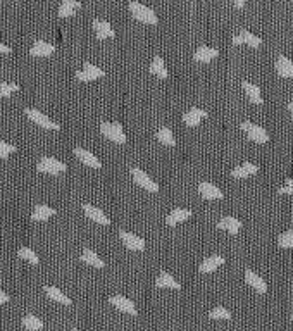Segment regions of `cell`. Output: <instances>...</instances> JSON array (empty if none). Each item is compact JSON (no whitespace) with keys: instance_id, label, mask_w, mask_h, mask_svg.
<instances>
[{"instance_id":"obj_37","label":"cell","mask_w":293,"mask_h":331,"mask_svg":"<svg viewBox=\"0 0 293 331\" xmlns=\"http://www.w3.org/2000/svg\"><path fill=\"white\" fill-rule=\"evenodd\" d=\"M12 152H16V145L0 140V159H7Z\"/></svg>"},{"instance_id":"obj_32","label":"cell","mask_w":293,"mask_h":331,"mask_svg":"<svg viewBox=\"0 0 293 331\" xmlns=\"http://www.w3.org/2000/svg\"><path fill=\"white\" fill-rule=\"evenodd\" d=\"M17 256L21 257V259H26L30 261L31 264H40V259L37 256V252H35L33 249H30V247H19V250H17Z\"/></svg>"},{"instance_id":"obj_13","label":"cell","mask_w":293,"mask_h":331,"mask_svg":"<svg viewBox=\"0 0 293 331\" xmlns=\"http://www.w3.org/2000/svg\"><path fill=\"white\" fill-rule=\"evenodd\" d=\"M245 281H247L252 288H255L259 293L267 292V285H266V281H264V278L257 274L255 271H252V269H245Z\"/></svg>"},{"instance_id":"obj_9","label":"cell","mask_w":293,"mask_h":331,"mask_svg":"<svg viewBox=\"0 0 293 331\" xmlns=\"http://www.w3.org/2000/svg\"><path fill=\"white\" fill-rule=\"evenodd\" d=\"M119 236H121L122 243H124L128 249H131V250H145V240L140 238V236L133 235V233H129V231H124V230L119 231Z\"/></svg>"},{"instance_id":"obj_43","label":"cell","mask_w":293,"mask_h":331,"mask_svg":"<svg viewBox=\"0 0 293 331\" xmlns=\"http://www.w3.org/2000/svg\"><path fill=\"white\" fill-rule=\"evenodd\" d=\"M288 111H290L292 114H293V100H290V102H288Z\"/></svg>"},{"instance_id":"obj_12","label":"cell","mask_w":293,"mask_h":331,"mask_svg":"<svg viewBox=\"0 0 293 331\" xmlns=\"http://www.w3.org/2000/svg\"><path fill=\"white\" fill-rule=\"evenodd\" d=\"M207 116H209V112L204 111V109L191 107L183 114V121H184V125H188V126H197L198 123H200L204 118H207Z\"/></svg>"},{"instance_id":"obj_19","label":"cell","mask_w":293,"mask_h":331,"mask_svg":"<svg viewBox=\"0 0 293 331\" xmlns=\"http://www.w3.org/2000/svg\"><path fill=\"white\" fill-rule=\"evenodd\" d=\"M155 286H159V288H176V290L181 288V285L176 281L175 276H171L169 272H166V271L159 272L157 279H155Z\"/></svg>"},{"instance_id":"obj_40","label":"cell","mask_w":293,"mask_h":331,"mask_svg":"<svg viewBox=\"0 0 293 331\" xmlns=\"http://www.w3.org/2000/svg\"><path fill=\"white\" fill-rule=\"evenodd\" d=\"M10 50H12V49H10L9 45H5V43L0 42V54H9Z\"/></svg>"},{"instance_id":"obj_11","label":"cell","mask_w":293,"mask_h":331,"mask_svg":"<svg viewBox=\"0 0 293 331\" xmlns=\"http://www.w3.org/2000/svg\"><path fill=\"white\" fill-rule=\"evenodd\" d=\"M93 30H95V35L99 40L112 38V36L116 35V31H114V28L111 26V23H107V21H104V19H99V17L93 19Z\"/></svg>"},{"instance_id":"obj_15","label":"cell","mask_w":293,"mask_h":331,"mask_svg":"<svg viewBox=\"0 0 293 331\" xmlns=\"http://www.w3.org/2000/svg\"><path fill=\"white\" fill-rule=\"evenodd\" d=\"M54 52H56V45H52L50 42H45V40H37L33 43V47L30 49V56H37V57L50 56Z\"/></svg>"},{"instance_id":"obj_45","label":"cell","mask_w":293,"mask_h":331,"mask_svg":"<svg viewBox=\"0 0 293 331\" xmlns=\"http://www.w3.org/2000/svg\"><path fill=\"white\" fill-rule=\"evenodd\" d=\"M292 321H293V314H292Z\"/></svg>"},{"instance_id":"obj_6","label":"cell","mask_w":293,"mask_h":331,"mask_svg":"<svg viewBox=\"0 0 293 331\" xmlns=\"http://www.w3.org/2000/svg\"><path fill=\"white\" fill-rule=\"evenodd\" d=\"M104 74H106V71L92 63H85L83 69H78V71H76V78L81 79V81H93V79H97V78H102Z\"/></svg>"},{"instance_id":"obj_10","label":"cell","mask_w":293,"mask_h":331,"mask_svg":"<svg viewBox=\"0 0 293 331\" xmlns=\"http://www.w3.org/2000/svg\"><path fill=\"white\" fill-rule=\"evenodd\" d=\"M83 210H85L86 216H88L92 221H95V223L104 224V226L111 224L109 217H107V216H106V212H104L102 209H99V207L92 205V203H85V205H83Z\"/></svg>"},{"instance_id":"obj_35","label":"cell","mask_w":293,"mask_h":331,"mask_svg":"<svg viewBox=\"0 0 293 331\" xmlns=\"http://www.w3.org/2000/svg\"><path fill=\"white\" fill-rule=\"evenodd\" d=\"M209 318L211 319H230L231 312L228 311L226 307H223V305H218V307H214L211 312H209Z\"/></svg>"},{"instance_id":"obj_30","label":"cell","mask_w":293,"mask_h":331,"mask_svg":"<svg viewBox=\"0 0 293 331\" xmlns=\"http://www.w3.org/2000/svg\"><path fill=\"white\" fill-rule=\"evenodd\" d=\"M23 326L30 331H40L43 328V321L42 319H38L37 316H33V314H26L23 318Z\"/></svg>"},{"instance_id":"obj_23","label":"cell","mask_w":293,"mask_h":331,"mask_svg":"<svg viewBox=\"0 0 293 331\" xmlns=\"http://www.w3.org/2000/svg\"><path fill=\"white\" fill-rule=\"evenodd\" d=\"M224 264V257L223 256H211L207 259H204L200 263V272H212L219 267V265Z\"/></svg>"},{"instance_id":"obj_5","label":"cell","mask_w":293,"mask_h":331,"mask_svg":"<svg viewBox=\"0 0 293 331\" xmlns=\"http://www.w3.org/2000/svg\"><path fill=\"white\" fill-rule=\"evenodd\" d=\"M131 174H133V180H135L136 183H138L140 187L143 188V190L152 192V194H157V192H159V185L155 183V181L152 180V178L148 176V174L143 169H140V167H133Z\"/></svg>"},{"instance_id":"obj_2","label":"cell","mask_w":293,"mask_h":331,"mask_svg":"<svg viewBox=\"0 0 293 331\" xmlns=\"http://www.w3.org/2000/svg\"><path fill=\"white\" fill-rule=\"evenodd\" d=\"M100 133L106 138H109L114 143H126V133L122 130L121 123H109V121H102L100 123Z\"/></svg>"},{"instance_id":"obj_42","label":"cell","mask_w":293,"mask_h":331,"mask_svg":"<svg viewBox=\"0 0 293 331\" xmlns=\"http://www.w3.org/2000/svg\"><path fill=\"white\" fill-rule=\"evenodd\" d=\"M234 5H236V7H243L245 2H243V0H236V2H234Z\"/></svg>"},{"instance_id":"obj_8","label":"cell","mask_w":293,"mask_h":331,"mask_svg":"<svg viewBox=\"0 0 293 331\" xmlns=\"http://www.w3.org/2000/svg\"><path fill=\"white\" fill-rule=\"evenodd\" d=\"M109 304L114 305L116 309H119L121 312H126L129 316H136L138 311H136V305L133 304L129 298H126L124 295H112L109 297Z\"/></svg>"},{"instance_id":"obj_22","label":"cell","mask_w":293,"mask_h":331,"mask_svg":"<svg viewBox=\"0 0 293 331\" xmlns=\"http://www.w3.org/2000/svg\"><path fill=\"white\" fill-rule=\"evenodd\" d=\"M257 171H259V166H255L254 162H243V164L231 169V176L233 178H247V176H250V174H255Z\"/></svg>"},{"instance_id":"obj_14","label":"cell","mask_w":293,"mask_h":331,"mask_svg":"<svg viewBox=\"0 0 293 331\" xmlns=\"http://www.w3.org/2000/svg\"><path fill=\"white\" fill-rule=\"evenodd\" d=\"M198 194H200L204 199H209V200H216V199L224 197L223 192H221L214 183H209V181H202V183L198 185Z\"/></svg>"},{"instance_id":"obj_31","label":"cell","mask_w":293,"mask_h":331,"mask_svg":"<svg viewBox=\"0 0 293 331\" xmlns=\"http://www.w3.org/2000/svg\"><path fill=\"white\" fill-rule=\"evenodd\" d=\"M157 138H159V140H161L164 145H169V147L176 145V138H175V134H173L171 128H168V126H162V128H159Z\"/></svg>"},{"instance_id":"obj_1","label":"cell","mask_w":293,"mask_h":331,"mask_svg":"<svg viewBox=\"0 0 293 331\" xmlns=\"http://www.w3.org/2000/svg\"><path fill=\"white\" fill-rule=\"evenodd\" d=\"M128 7H129V10H131L133 16H135L136 19L142 21V23H147V24H157L159 23L157 14H155L150 7H147L145 3H140V2H136V0H133V2H129Z\"/></svg>"},{"instance_id":"obj_27","label":"cell","mask_w":293,"mask_h":331,"mask_svg":"<svg viewBox=\"0 0 293 331\" xmlns=\"http://www.w3.org/2000/svg\"><path fill=\"white\" fill-rule=\"evenodd\" d=\"M45 293L49 295L52 300L59 302V304H64V305H69L71 304V298L66 295V293H62L59 288H56V286H45Z\"/></svg>"},{"instance_id":"obj_39","label":"cell","mask_w":293,"mask_h":331,"mask_svg":"<svg viewBox=\"0 0 293 331\" xmlns=\"http://www.w3.org/2000/svg\"><path fill=\"white\" fill-rule=\"evenodd\" d=\"M9 300H10V297L7 295V293L3 292V290H0V305L5 304V302H9Z\"/></svg>"},{"instance_id":"obj_38","label":"cell","mask_w":293,"mask_h":331,"mask_svg":"<svg viewBox=\"0 0 293 331\" xmlns=\"http://www.w3.org/2000/svg\"><path fill=\"white\" fill-rule=\"evenodd\" d=\"M278 192H280V194H290V195H293V178H288V180L285 181V185Z\"/></svg>"},{"instance_id":"obj_36","label":"cell","mask_w":293,"mask_h":331,"mask_svg":"<svg viewBox=\"0 0 293 331\" xmlns=\"http://www.w3.org/2000/svg\"><path fill=\"white\" fill-rule=\"evenodd\" d=\"M17 90H19V85H17V83H9V81L0 83V97H9L10 93L17 92Z\"/></svg>"},{"instance_id":"obj_3","label":"cell","mask_w":293,"mask_h":331,"mask_svg":"<svg viewBox=\"0 0 293 331\" xmlns=\"http://www.w3.org/2000/svg\"><path fill=\"white\" fill-rule=\"evenodd\" d=\"M37 169L42 171V173L59 174V173H64V171L67 169V166L64 164L62 161H57L56 157H49V155H45V157H42L38 161Z\"/></svg>"},{"instance_id":"obj_41","label":"cell","mask_w":293,"mask_h":331,"mask_svg":"<svg viewBox=\"0 0 293 331\" xmlns=\"http://www.w3.org/2000/svg\"><path fill=\"white\" fill-rule=\"evenodd\" d=\"M233 43H234V45H238V43H243V42H241V38H240V35H234L233 36Z\"/></svg>"},{"instance_id":"obj_17","label":"cell","mask_w":293,"mask_h":331,"mask_svg":"<svg viewBox=\"0 0 293 331\" xmlns=\"http://www.w3.org/2000/svg\"><path fill=\"white\" fill-rule=\"evenodd\" d=\"M219 56V50L216 49V47H209V45H200L197 50H195V61H198V63H209V61H212L214 57Z\"/></svg>"},{"instance_id":"obj_16","label":"cell","mask_w":293,"mask_h":331,"mask_svg":"<svg viewBox=\"0 0 293 331\" xmlns=\"http://www.w3.org/2000/svg\"><path fill=\"white\" fill-rule=\"evenodd\" d=\"M74 154H76V157H78L79 161L85 162V166L95 167V169L102 167V162L99 161V157H95V155H93L92 152L85 150L83 147H76V148H74Z\"/></svg>"},{"instance_id":"obj_20","label":"cell","mask_w":293,"mask_h":331,"mask_svg":"<svg viewBox=\"0 0 293 331\" xmlns=\"http://www.w3.org/2000/svg\"><path fill=\"white\" fill-rule=\"evenodd\" d=\"M218 228L219 230L230 231L231 235H236L241 228V221L236 219V217H233V216H226V217H223V219L218 221Z\"/></svg>"},{"instance_id":"obj_7","label":"cell","mask_w":293,"mask_h":331,"mask_svg":"<svg viewBox=\"0 0 293 331\" xmlns=\"http://www.w3.org/2000/svg\"><path fill=\"white\" fill-rule=\"evenodd\" d=\"M24 112H26V116L31 119V121H35L37 125L43 126V128H47V130H59L60 128V125H57V123L52 121L49 116H45L43 112L37 111V109H30V107H28Z\"/></svg>"},{"instance_id":"obj_24","label":"cell","mask_w":293,"mask_h":331,"mask_svg":"<svg viewBox=\"0 0 293 331\" xmlns=\"http://www.w3.org/2000/svg\"><path fill=\"white\" fill-rule=\"evenodd\" d=\"M276 69L281 76L285 78H292L293 76V63L292 59H288L287 56H278L276 59Z\"/></svg>"},{"instance_id":"obj_18","label":"cell","mask_w":293,"mask_h":331,"mask_svg":"<svg viewBox=\"0 0 293 331\" xmlns=\"http://www.w3.org/2000/svg\"><path fill=\"white\" fill-rule=\"evenodd\" d=\"M190 216H191V210L190 209L176 207V209H173L171 212L168 214V217H166V223H168L169 226H175V224L181 223V221H186Z\"/></svg>"},{"instance_id":"obj_26","label":"cell","mask_w":293,"mask_h":331,"mask_svg":"<svg viewBox=\"0 0 293 331\" xmlns=\"http://www.w3.org/2000/svg\"><path fill=\"white\" fill-rule=\"evenodd\" d=\"M81 261H83V263H86V264H90V265H93V267H104V265H106V263H104V261L100 259L99 256H97L95 250H92V249H85V250H83Z\"/></svg>"},{"instance_id":"obj_25","label":"cell","mask_w":293,"mask_h":331,"mask_svg":"<svg viewBox=\"0 0 293 331\" xmlns=\"http://www.w3.org/2000/svg\"><path fill=\"white\" fill-rule=\"evenodd\" d=\"M150 72L152 74H155V76H159V78H162V79L168 78V67H166V63L161 56H155L154 59H152Z\"/></svg>"},{"instance_id":"obj_44","label":"cell","mask_w":293,"mask_h":331,"mask_svg":"<svg viewBox=\"0 0 293 331\" xmlns=\"http://www.w3.org/2000/svg\"><path fill=\"white\" fill-rule=\"evenodd\" d=\"M69 331H79V330H69Z\"/></svg>"},{"instance_id":"obj_28","label":"cell","mask_w":293,"mask_h":331,"mask_svg":"<svg viewBox=\"0 0 293 331\" xmlns=\"http://www.w3.org/2000/svg\"><path fill=\"white\" fill-rule=\"evenodd\" d=\"M241 86H243V90L247 92L248 99H250L252 102H255V104H262V97H260V88L257 85H254V83L250 81H243L241 83Z\"/></svg>"},{"instance_id":"obj_21","label":"cell","mask_w":293,"mask_h":331,"mask_svg":"<svg viewBox=\"0 0 293 331\" xmlns=\"http://www.w3.org/2000/svg\"><path fill=\"white\" fill-rule=\"evenodd\" d=\"M56 214V209L54 207H49L45 203H38L35 205L33 212H31V219L33 221H47L49 217H52Z\"/></svg>"},{"instance_id":"obj_29","label":"cell","mask_w":293,"mask_h":331,"mask_svg":"<svg viewBox=\"0 0 293 331\" xmlns=\"http://www.w3.org/2000/svg\"><path fill=\"white\" fill-rule=\"evenodd\" d=\"M78 7H81V2H78V0H64V2L59 5L57 14H59L60 17L71 16V14L74 12V9H78Z\"/></svg>"},{"instance_id":"obj_34","label":"cell","mask_w":293,"mask_h":331,"mask_svg":"<svg viewBox=\"0 0 293 331\" xmlns=\"http://www.w3.org/2000/svg\"><path fill=\"white\" fill-rule=\"evenodd\" d=\"M278 245L283 249H292L293 247V230H287L278 236Z\"/></svg>"},{"instance_id":"obj_33","label":"cell","mask_w":293,"mask_h":331,"mask_svg":"<svg viewBox=\"0 0 293 331\" xmlns=\"http://www.w3.org/2000/svg\"><path fill=\"white\" fill-rule=\"evenodd\" d=\"M240 38H241V42H245V43H248L250 47H259L260 43H262V40H260V36H257V35H254L252 33L250 30H241L240 33Z\"/></svg>"},{"instance_id":"obj_4","label":"cell","mask_w":293,"mask_h":331,"mask_svg":"<svg viewBox=\"0 0 293 331\" xmlns=\"http://www.w3.org/2000/svg\"><path fill=\"white\" fill-rule=\"evenodd\" d=\"M240 126H241V130L248 134V138L257 141V143H266V141L269 140V134H267V132L262 128V126L254 125V123H250V121H243Z\"/></svg>"}]
</instances>
